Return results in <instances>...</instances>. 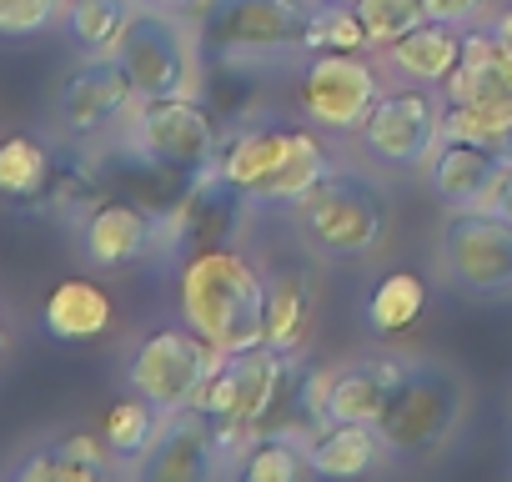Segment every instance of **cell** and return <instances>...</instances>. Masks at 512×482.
Instances as JSON below:
<instances>
[{
	"instance_id": "1",
	"label": "cell",
	"mask_w": 512,
	"mask_h": 482,
	"mask_svg": "<svg viewBox=\"0 0 512 482\" xmlns=\"http://www.w3.org/2000/svg\"><path fill=\"white\" fill-rule=\"evenodd\" d=\"M181 322L221 352L267 342V277L236 247H201L176 282Z\"/></svg>"
},
{
	"instance_id": "25",
	"label": "cell",
	"mask_w": 512,
	"mask_h": 482,
	"mask_svg": "<svg viewBox=\"0 0 512 482\" xmlns=\"http://www.w3.org/2000/svg\"><path fill=\"white\" fill-rule=\"evenodd\" d=\"M136 11V0H76V6H66V26L86 56H116Z\"/></svg>"
},
{
	"instance_id": "3",
	"label": "cell",
	"mask_w": 512,
	"mask_h": 482,
	"mask_svg": "<svg viewBox=\"0 0 512 482\" xmlns=\"http://www.w3.org/2000/svg\"><path fill=\"white\" fill-rule=\"evenodd\" d=\"M126 151L156 171L171 176H196L206 166H216L221 151V121L211 116L206 101H196V91L181 96H141L126 111Z\"/></svg>"
},
{
	"instance_id": "37",
	"label": "cell",
	"mask_w": 512,
	"mask_h": 482,
	"mask_svg": "<svg viewBox=\"0 0 512 482\" xmlns=\"http://www.w3.org/2000/svg\"><path fill=\"white\" fill-rule=\"evenodd\" d=\"M492 31H497V36H502V41H507V46H512V6H507V11H497V16H492Z\"/></svg>"
},
{
	"instance_id": "38",
	"label": "cell",
	"mask_w": 512,
	"mask_h": 482,
	"mask_svg": "<svg viewBox=\"0 0 512 482\" xmlns=\"http://www.w3.org/2000/svg\"><path fill=\"white\" fill-rule=\"evenodd\" d=\"M0 357H6V327H0Z\"/></svg>"
},
{
	"instance_id": "17",
	"label": "cell",
	"mask_w": 512,
	"mask_h": 482,
	"mask_svg": "<svg viewBox=\"0 0 512 482\" xmlns=\"http://www.w3.org/2000/svg\"><path fill=\"white\" fill-rule=\"evenodd\" d=\"M442 101H487L512 116V46L492 26L462 31V61L442 81Z\"/></svg>"
},
{
	"instance_id": "34",
	"label": "cell",
	"mask_w": 512,
	"mask_h": 482,
	"mask_svg": "<svg viewBox=\"0 0 512 482\" xmlns=\"http://www.w3.org/2000/svg\"><path fill=\"white\" fill-rule=\"evenodd\" d=\"M482 6H487V0H422V11H427L432 21H447V26H467V21H477Z\"/></svg>"
},
{
	"instance_id": "32",
	"label": "cell",
	"mask_w": 512,
	"mask_h": 482,
	"mask_svg": "<svg viewBox=\"0 0 512 482\" xmlns=\"http://www.w3.org/2000/svg\"><path fill=\"white\" fill-rule=\"evenodd\" d=\"M66 11L61 0H0V36H36Z\"/></svg>"
},
{
	"instance_id": "40",
	"label": "cell",
	"mask_w": 512,
	"mask_h": 482,
	"mask_svg": "<svg viewBox=\"0 0 512 482\" xmlns=\"http://www.w3.org/2000/svg\"><path fill=\"white\" fill-rule=\"evenodd\" d=\"M61 6H76V0H61Z\"/></svg>"
},
{
	"instance_id": "24",
	"label": "cell",
	"mask_w": 512,
	"mask_h": 482,
	"mask_svg": "<svg viewBox=\"0 0 512 482\" xmlns=\"http://www.w3.org/2000/svg\"><path fill=\"white\" fill-rule=\"evenodd\" d=\"M427 312V282L417 272H387L367 297V327L377 337H402Z\"/></svg>"
},
{
	"instance_id": "39",
	"label": "cell",
	"mask_w": 512,
	"mask_h": 482,
	"mask_svg": "<svg viewBox=\"0 0 512 482\" xmlns=\"http://www.w3.org/2000/svg\"><path fill=\"white\" fill-rule=\"evenodd\" d=\"M342 6H357V0H342Z\"/></svg>"
},
{
	"instance_id": "26",
	"label": "cell",
	"mask_w": 512,
	"mask_h": 482,
	"mask_svg": "<svg viewBox=\"0 0 512 482\" xmlns=\"http://www.w3.org/2000/svg\"><path fill=\"white\" fill-rule=\"evenodd\" d=\"M246 482H302L312 472V447H302L287 432H262L251 442V452L236 462Z\"/></svg>"
},
{
	"instance_id": "20",
	"label": "cell",
	"mask_w": 512,
	"mask_h": 482,
	"mask_svg": "<svg viewBox=\"0 0 512 482\" xmlns=\"http://www.w3.org/2000/svg\"><path fill=\"white\" fill-rule=\"evenodd\" d=\"M317 327V292L302 267H282L267 277V347L302 357L307 337Z\"/></svg>"
},
{
	"instance_id": "5",
	"label": "cell",
	"mask_w": 512,
	"mask_h": 482,
	"mask_svg": "<svg viewBox=\"0 0 512 482\" xmlns=\"http://www.w3.org/2000/svg\"><path fill=\"white\" fill-rule=\"evenodd\" d=\"M382 91L387 86H382V66L372 61V51H317L302 66L297 106L317 131L357 136L372 106L382 101Z\"/></svg>"
},
{
	"instance_id": "13",
	"label": "cell",
	"mask_w": 512,
	"mask_h": 482,
	"mask_svg": "<svg viewBox=\"0 0 512 482\" xmlns=\"http://www.w3.org/2000/svg\"><path fill=\"white\" fill-rule=\"evenodd\" d=\"M136 86L126 76V66L116 56H91L86 66H76L56 96V116L71 136H96L116 121H126V111L136 106Z\"/></svg>"
},
{
	"instance_id": "18",
	"label": "cell",
	"mask_w": 512,
	"mask_h": 482,
	"mask_svg": "<svg viewBox=\"0 0 512 482\" xmlns=\"http://www.w3.org/2000/svg\"><path fill=\"white\" fill-rule=\"evenodd\" d=\"M382 61L412 86H442L452 76V66L462 61V26H447V21L427 16L407 36H397L382 51Z\"/></svg>"
},
{
	"instance_id": "31",
	"label": "cell",
	"mask_w": 512,
	"mask_h": 482,
	"mask_svg": "<svg viewBox=\"0 0 512 482\" xmlns=\"http://www.w3.org/2000/svg\"><path fill=\"white\" fill-rule=\"evenodd\" d=\"M56 452H61L71 467H81L86 482H96V477H106V472L116 467V452H111L106 432H101V437H91V432H71V437L56 442Z\"/></svg>"
},
{
	"instance_id": "2",
	"label": "cell",
	"mask_w": 512,
	"mask_h": 482,
	"mask_svg": "<svg viewBox=\"0 0 512 482\" xmlns=\"http://www.w3.org/2000/svg\"><path fill=\"white\" fill-rule=\"evenodd\" d=\"M312 21V0H211L196 16L201 61L241 66V61H282L302 51Z\"/></svg>"
},
{
	"instance_id": "23",
	"label": "cell",
	"mask_w": 512,
	"mask_h": 482,
	"mask_svg": "<svg viewBox=\"0 0 512 482\" xmlns=\"http://www.w3.org/2000/svg\"><path fill=\"white\" fill-rule=\"evenodd\" d=\"M51 176H56V161H51L46 141H36V136H6L0 141V196L11 206L46 201Z\"/></svg>"
},
{
	"instance_id": "29",
	"label": "cell",
	"mask_w": 512,
	"mask_h": 482,
	"mask_svg": "<svg viewBox=\"0 0 512 482\" xmlns=\"http://www.w3.org/2000/svg\"><path fill=\"white\" fill-rule=\"evenodd\" d=\"M357 16L372 36V51H387L397 36H407L417 21H427L422 0H357Z\"/></svg>"
},
{
	"instance_id": "11",
	"label": "cell",
	"mask_w": 512,
	"mask_h": 482,
	"mask_svg": "<svg viewBox=\"0 0 512 482\" xmlns=\"http://www.w3.org/2000/svg\"><path fill=\"white\" fill-rule=\"evenodd\" d=\"M282 372H287V352H272L267 342L226 352V362L211 372V382L201 387V397L191 407H206L211 417H231V422H246L262 432L272 417Z\"/></svg>"
},
{
	"instance_id": "12",
	"label": "cell",
	"mask_w": 512,
	"mask_h": 482,
	"mask_svg": "<svg viewBox=\"0 0 512 482\" xmlns=\"http://www.w3.org/2000/svg\"><path fill=\"white\" fill-rule=\"evenodd\" d=\"M292 151H297V126H241V131L221 136L216 176L231 196L267 206L282 166L292 161Z\"/></svg>"
},
{
	"instance_id": "7",
	"label": "cell",
	"mask_w": 512,
	"mask_h": 482,
	"mask_svg": "<svg viewBox=\"0 0 512 482\" xmlns=\"http://www.w3.org/2000/svg\"><path fill=\"white\" fill-rule=\"evenodd\" d=\"M221 362H226V352L211 347L206 337H196L191 327H161L136 342V352L126 362V382H131V392H141L146 402L171 412V407H191Z\"/></svg>"
},
{
	"instance_id": "36",
	"label": "cell",
	"mask_w": 512,
	"mask_h": 482,
	"mask_svg": "<svg viewBox=\"0 0 512 482\" xmlns=\"http://www.w3.org/2000/svg\"><path fill=\"white\" fill-rule=\"evenodd\" d=\"M136 6H146V11H171V16H201L211 0H136Z\"/></svg>"
},
{
	"instance_id": "28",
	"label": "cell",
	"mask_w": 512,
	"mask_h": 482,
	"mask_svg": "<svg viewBox=\"0 0 512 482\" xmlns=\"http://www.w3.org/2000/svg\"><path fill=\"white\" fill-rule=\"evenodd\" d=\"M302 51H307V56H317V51H372V36H367L357 6H342V0H322V6H312Z\"/></svg>"
},
{
	"instance_id": "27",
	"label": "cell",
	"mask_w": 512,
	"mask_h": 482,
	"mask_svg": "<svg viewBox=\"0 0 512 482\" xmlns=\"http://www.w3.org/2000/svg\"><path fill=\"white\" fill-rule=\"evenodd\" d=\"M156 427H161V407L156 402H146L141 392H131L126 402H116L111 412H106V442H111V452H116V462H141L146 457V447L156 442Z\"/></svg>"
},
{
	"instance_id": "15",
	"label": "cell",
	"mask_w": 512,
	"mask_h": 482,
	"mask_svg": "<svg viewBox=\"0 0 512 482\" xmlns=\"http://www.w3.org/2000/svg\"><path fill=\"white\" fill-rule=\"evenodd\" d=\"M161 241V216L156 206H141V201H101L86 221H81V252L91 267L101 272H121V267H136L156 252Z\"/></svg>"
},
{
	"instance_id": "14",
	"label": "cell",
	"mask_w": 512,
	"mask_h": 482,
	"mask_svg": "<svg viewBox=\"0 0 512 482\" xmlns=\"http://www.w3.org/2000/svg\"><path fill=\"white\" fill-rule=\"evenodd\" d=\"M216 467H221V457H216V417L206 407L161 412L156 442L136 462V472L151 477V482H196V477H206Z\"/></svg>"
},
{
	"instance_id": "19",
	"label": "cell",
	"mask_w": 512,
	"mask_h": 482,
	"mask_svg": "<svg viewBox=\"0 0 512 482\" xmlns=\"http://www.w3.org/2000/svg\"><path fill=\"white\" fill-rule=\"evenodd\" d=\"M41 322L56 342H91V337H106L111 322H116V302L101 282L91 277H66L46 292V307H41Z\"/></svg>"
},
{
	"instance_id": "35",
	"label": "cell",
	"mask_w": 512,
	"mask_h": 482,
	"mask_svg": "<svg viewBox=\"0 0 512 482\" xmlns=\"http://www.w3.org/2000/svg\"><path fill=\"white\" fill-rule=\"evenodd\" d=\"M497 216H507L512 221V161L502 166V176H497V186H492V201H487Z\"/></svg>"
},
{
	"instance_id": "30",
	"label": "cell",
	"mask_w": 512,
	"mask_h": 482,
	"mask_svg": "<svg viewBox=\"0 0 512 482\" xmlns=\"http://www.w3.org/2000/svg\"><path fill=\"white\" fill-rule=\"evenodd\" d=\"M46 201H51V206H56L61 216H81V221H86V216H91V211H96V206H101L106 196L96 191V176H91L86 166H66V171L56 166Z\"/></svg>"
},
{
	"instance_id": "10",
	"label": "cell",
	"mask_w": 512,
	"mask_h": 482,
	"mask_svg": "<svg viewBox=\"0 0 512 482\" xmlns=\"http://www.w3.org/2000/svg\"><path fill=\"white\" fill-rule=\"evenodd\" d=\"M357 136H362V146H367L372 161H382L392 171H412L442 141V106H437L432 86L382 91V101L372 106V116L362 121Z\"/></svg>"
},
{
	"instance_id": "6",
	"label": "cell",
	"mask_w": 512,
	"mask_h": 482,
	"mask_svg": "<svg viewBox=\"0 0 512 482\" xmlns=\"http://www.w3.org/2000/svg\"><path fill=\"white\" fill-rule=\"evenodd\" d=\"M116 61L126 66L136 96H181V91H196L201 46H196V31L186 26V16L141 6L116 46Z\"/></svg>"
},
{
	"instance_id": "21",
	"label": "cell",
	"mask_w": 512,
	"mask_h": 482,
	"mask_svg": "<svg viewBox=\"0 0 512 482\" xmlns=\"http://www.w3.org/2000/svg\"><path fill=\"white\" fill-rule=\"evenodd\" d=\"M412 362H367V367H347L332 372V392H327V422H372L387 412L392 387L407 377Z\"/></svg>"
},
{
	"instance_id": "33",
	"label": "cell",
	"mask_w": 512,
	"mask_h": 482,
	"mask_svg": "<svg viewBox=\"0 0 512 482\" xmlns=\"http://www.w3.org/2000/svg\"><path fill=\"white\" fill-rule=\"evenodd\" d=\"M16 477H21V482H86V472L71 467L56 447H51V452H31V457L16 467Z\"/></svg>"
},
{
	"instance_id": "4",
	"label": "cell",
	"mask_w": 512,
	"mask_h": 482,
	"mask_svg": "<svg viewBox=\"0 0 512 482\" xmlns=\"http://www.w3.org/2000/svg\"><path fill=\"white\" fill-rule=\"evenodd\" d=\"M297 211H302V226H307L312 247H317L322 257L352 262V257H367V252L382 247L387 206H382V191H377L367 176L327 171Z\"/></svg>"
},
{
	"instance_id": "16",
	"label": "cell",
	"mask_w": 512,
	"mask_h": 482,
	"mask_svg": "<svg viewBox=\"0 0 512 482\" xmlns=\"http://www.w3.org/2000/svg\"><path fill=\"white\" fill-rule=\"evenodd\" d=\"M502 156L477 146V141H462V136H442L427 156V181L437 191V201L447 211H462V206H487L492 201V186L502 176Z\"/></svg>"
},
{
	"instance_id": "8",
	"label": "cell",
	"mask_w": 512,
	"mask_h": 482,
	"mask_svg": "<svg viewBox=\"0 0 512 482\" xmlns=\"http://www.w3.org/2000/svg\"><path fill=\"white\" fill-rule=\"evenodd\" d=\"M457 417H462V382L442 367H407V377L387 397V412L377 417V432L387 452L422 457L452 437Z\"/></svg>"
},
{
	"instance_id": "22",
	"label": "cell",
	"mask_w": 512,
	"mask_h": 482,
	"mask_svg": "<svg viewBox=\"0 0 512 482\" xmlns=\"http://www.w3.org/2000/svg\"><path fill=\"white\" fill-rule=\"evenodd\" d=\"M382 432L372 422H322L312 437V472L322 477H362L382 462Z\"/></svg>"
},
{
	"instance_id": "9",
	"label": "cell",
	"mask_w": 512,
	"mask_h": 482,
	"mask_svg": "<svg viewBox=\"0 0 512 482\" xmlns=\"http://www.w3.org/2000/svg\"><path fill=\"white\" fill-rule=\"evenodd\" d=\"M442 272L457 292L497 297L512 292V221L492 206H462L442 226Z\"/></svg>"
}]
</instances>
